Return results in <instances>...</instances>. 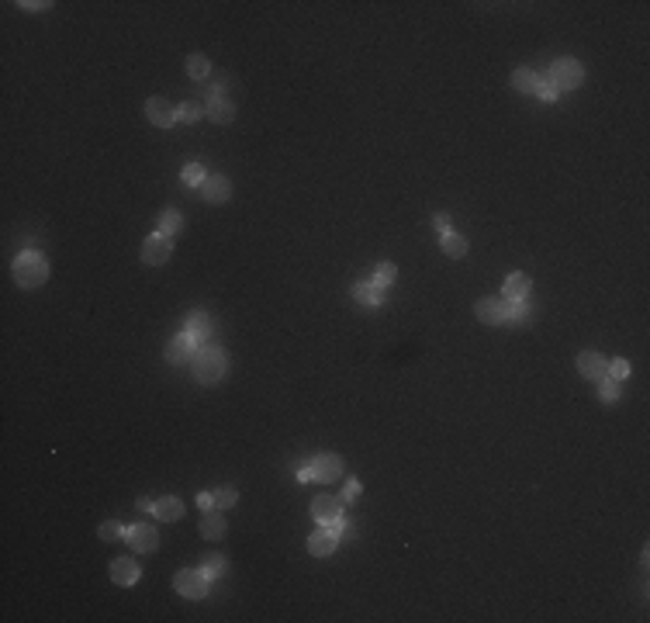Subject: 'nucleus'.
Segmentation results:
<instances>
[{
    "label": "nucleus",
    "mask_w": 650,
    "mask_h": 623,
    "mask_svg": "<svg viewBox=\"0 0 650 623\" xmlns=\"http://www.w3.org/2000/svg\"><path fill=\"white\" fill-rule=\"evenodd\" d=\"M606 377H612V381H623V377H630V360H612V364H606Z\"/></svg>",
    "instance_id": "30"
},
{
    "label": "nucleus",
    "mask_w": 650,
    "mask_h": 623,
    "mask_svg": "<svg viewBox=\"0 0 650 623\" xmlns=\"http://www.w3.org/2000/svg\"><path fill=\"white\" fill-rule=\"evenodd\" d=\"M170 253H173V243H170V236H162V232L149 236V239L142 243V260H146L149 267L166 263V260H170Z\"/></svg>",
    "instance_id": "11"
},
{
    "label": "nucleus",
    "mask_w": 650,
    "mask_h": 623,
    "mask_svg": "<svg viewBox=\"0 0 650 623\" xmlns=\"http://www.w3.org/2000/svg\"><path fill=\"white\" fill-rule=\"evenodd\" d=\"M225 530H229V527H225V516H222V512H211V509H208L201 516V537L218 540V537H225Z\"/></svg>",
    "instance_id": "19"
},
{
    "label": "nucleus",
    "mask_w": 650,
    "mask_h": 623,
    "mask_svg": "<svg viewBox=\"0 0 650 623\" xmlns=\"http://www.w3.org/2000/svg\"><path fill=\"white\" fill-rule=\"evenodd\" d=\"M526 294H529L526 274H509V277H505V301H523Z\"/></svg>",
    "instance_id": "21"
},
{
    "label": "nucleus",
    "mask_w": 650,
    "mask_h": 623,
    "mask_svg": "<svg viewBox=\"0 0 650 623\" xmlns=\"http://www.w3.org/2000/svg\"><path fill=\"white\" fill-rule=\"evenodd\" d=\"M14 277L21 288H39L42 281L49 277V260L42 253H21L14 260Z\"/></svg>",
    "instance_id": "2"
},
{
    "label": "nucleus",
    "mask_w": 650,
    "mask_h": 623,
    "mask_svg": "<svg viewBox=\"0 0 650 623\" xmlns=\"http://www.w3.org/2000/svg\"><path fill=\"white\" fill-rule=\"evenodd\" d=\"M353 298H357L364 308H374V305H381V301H384V291L374 288L370 281H360V284H353Z\"/></svg>",
    "instance_id": "20"
},
{
    "label": "nucleus",
    "mask_w": 650,
    "mask_h": 623,
    "mask_svg": "<svg viewBox=\"0 0 650 623\" xmlns=\"http://www.w3.org/2000/svg\"><path fill=\"white\" fill-rule=\"evenodd\" d=\"M184 332H191V336L204 346V339H211V332H215V322H211L204 312H191V315H187V329Z\"/></svg>",
    "instance_id": "16"
},
{
    "label": "nucleus",
    "mask_w": 650,
    "mask_h": 623,
    "mask_svg": "<svg viewBox=\"0 0 650 623\" xmlns=\"http://www.w3.org/2000/svg\"><path fill=\"white\" fill-rule=\"evenodd\" d=\"M547 80L554 83L557 90H574V87H581V80H585V70H581L578 59H557V63L550 66Z\"/></svg>",
    "instance_id": "5"
},
{
    "label": "nucleus",
    "mask_w": 650,
    "mask_h": 623,
    "mask_svg": "<svg viewBox=\"0 0 650 623\" xmlns=\"http://www.w3.org/2000/svg\"><path fill=\"white\" fill-rule=\"evenodd\" d=\"M599 395H602V402H616V398H619V381L602 377V381H599Z\"/></svg>",
    "instance_id": "31"
},
{
    "label": "nucleus",
    "mask_w": 650,
    "mask_h": 623,
    "mask_svg": "<svg viewBox=\"0 0 650 623\" xmlns=\"http://www.w3.org/2000/svg\"><path fill=\"white\" fill-rule=\"evenodd\" d=\"M236 498H239V492H236L232 485H225V489H218V492H215V505H218V509H225V505H236Z\"/></svg>",
    "instance_id": "33"
},
{
    "label": "nucleus",
    "mask_w": 650,
    "mask_h": 623,
    "mask_svg": "<svg viewBox=\"0 0 650 623\" xmlns=\"http://www.w3.org/2000/svg\"><path fill=\"white\" fill-rule=\"evenodd\" d=\"M180 229H184V218H180V211H177V208L162 211V215H160V232H162V236H170V239H173Z\"/></svg>",
    "instance_id": "22"
},
{
    "label": "nucleus",
    "mask_w": 650,
    "mask_h": 623,
    "mask_svg": "<svg viewBox=\"0 0 650 623\" xmlns=\"http://www.w3.org/2000/svg\"><path fill=\"white\" fill-rule=\"evenodd\" d=\"M153 512L160 516L162 523H173V520H180V516H184V502H180L177 496H162L160 502L153 505Z\"/></svg>",
    "instance_id": "18"
},
{
    "label": "nucleus",
    "mask_w": 650,
    "mask_h": 623,
    "mask_svg": "<svg viewBox=\"0 0 650 623\" xmlns=\"http://www.w3.org/2000/svg\"><path fill=\"white\" fill-rule=\"evenodd\" d=\"M139 579H142L139 561H132V558H118V561H111V581H118V585H135Z\"/></svg>",
    "instance_id": "15"
},
{
    "label": "nucleus",
    "mask_w": 650,
    "mask_h": 623,
    "mask_svg": "<svg viewBox=\"0 0 650 623\" xmlns=\"http://www.w3.org/2000/svg\"><path fill=\"white\" fill-rule=\"evenodd\" d=\"M173 589L180 596H187V599H204L208 596V575L204 572H177Z\"/></svg>",
    "instance_id": "9"
},
{
    "label": "nucleus",
    "mask_w": 650,
    "mask_h": 623,
    "mask_svg": "<svg viewBox=\"0 0 650 623\" xmlns=\"http://www.w3.org/2000/svg\"><path fill=\"white\" fill-rule=\"evenodd\" d=\"M395 277H398L395 263H381V267L374 270V281H370V284H374V288H381V291H384L388 284H395Z\"/></svg>",
    "instance_id": "25"
},
{
    "label": "nucleus",
    "mask_w": 650,
    "mask_h": 623,
    "mask_svg": "<svg viewBox=\"0 0 650 623\" xmlns=\"http://www.w3.org/2000/svg\"><path fill=\"white\" fill-rule=\"evenodd\" d=\"M298 482H312V467H308V464L298 471Z\"/></svg>",
    "instance_id": "38"
},
{
    "label": "nucleus",
    "mask_w": 650,
    "mask_h": 623,
    "mask_svg": "<svg viewBox=\"0 0 650 623\" xmlns=\"http://www.w3.org/2000/svg\"><path fill=\"white\" fill-rule=\"evenodd\" d=\"M578 371H581V377H588V381H602V377H606V360H602V353H595V350L578 353Z\"/></svg>",
    "instance_id": "14"
},
{
    "label": "nucleus",
    "mask_w": 650,
    "mask_h": 623,
    "mask_svg": "<svg viewBox=\"0 0 650 623\" xmlns=\"http://www.w3.org/2000/svg\"><path fill=\"white\" fill-rule=\"evenodd\" d=\"M146 118L153 125H160V128H170V125L177 122V108L166 97H149L146 101Z\"/></svg>",
    "instance_id": "13"
},
{
    "label": "nucleus",
    "mask_w": 650,
    "mask_h": 623,
    "mask_svg": "<svg viewBox=\"0 0 650 623\" xmlns=\"http://www.w3.org/2000/svg\"><path fill=\"white\" fill-rule=\"evenodd\" d=\"M443 253H447V256H464V253H467V239L457 236V232H447V236H443Z\"/></svg>",
    "instance_id": "26"
},
{
    "label": "nucleus",
    "mask_w": 650,
    "mask_h": 623,
    "mask_svg": "<svg viewBox=\"0 0 650 623\" xmlns=\"http://www.w3.org/2000/svg\"><path fill=\"white\" fill-rule=\"evenodd\" d=\"M516 305L519 301H505V298H481L478 301V319L485 322V326H498V322H512V315H516Z\"/></svg>",
    "instance_id": "4"
},
{
    "label": "nucleus",
    "mask_w": 650,
    "mask_h": 623,
    "mask_svg": "<svg viewBox=\"0 0 650 623\" xmlns=\"http://www.w3.org/2000/svg\"><path fill=\"white\" fill-rule=\"evenodd\" d=\"M198 346H201V343H198L191 332H180L177 339L166 343V360H170V364H187V360H194Z\"/></svg>",
    "instance_id": "10"
},
{
    "label": "nucleus",
    "mask_w": 650,
    "mask_h": 623,
    "mask_svg": "<svg viewBox=\"0 0 650 623\" xmlns=\"http://www.w3.org/2000/svg\"><path fill=\"white\" fill-rule=\"evenodd\" d=\"M312 516H315V523H319V527L332 530V534H343V498L319 496L315 502H312Z\"/></svg>",
    "instance_id": "3"
},
{
    "label": "nucleus",
    "mask_w": 650,
    "mask_h": 623,
    "mask_svg": "<svg viewBox=\"0 0 650 623\" xmlns=\"http://www.w3.org/2000/svg\"><path fill=\"white\" fill-rule=\"evenodd\" d=\"M180 177H184V184H191V187H201L204 180H208V170H204L201 163H187Z\"/></svg>",
    "instance_id": "27"
},
{
    "label": "nucleus",
    "mask_w": 650,
    "mask_h": 623,
    "mask_svg": "<svg viewBox=\"0 0 650 623\" xmlns=\"http://www.w3.org/2000/svg\"><path fill=\"white\" fill-rule=\"evenodd\" d=\"M194 377L201 381V384H215V381H222L225 377V367H229V360H225V353L218 350V346H211V343H204V346H198V353H194Z\"/></svg>",
    "instance_id": "1"
},
{
    "label": "nucleus",
    "mask_w": 650,
    "mask_h": 623,
    "mask_svg": "<svg viewBox=\"0 0 650 623\" xmlns=\"http://www.w3.org/2000/svg\"><path fill=\"white\" fill-rule=\"evenodd\" d=\"M512 87H516V90H523V94H536L540 77H536L533 70H516V73H512Z\"/></svg>",
    "instance_id": "23"
},
{
    "label": "nucleus",
    "mask_w": 650,
    "mask_h": 623,
    "mask_svg": "<svg viewBox=\"0 0 650 623\" xmlns=\"http://www.w3.org/2000/svg\"><path fill=\"white\" fill-rule=\"evenodd\" d=\"M308 467H312V482H336V478H343V460L336 454H319L308 460Z\"/></svg>",
    "instance_id": "8"
},
{
    "label": "nucleus",
    "mask_w": 650,
    "mask_h": 623,
    "mask_svg": "<svg viewBox=\"0 0 650 623\" xmlns=\"http://www.w3.org/2000/svg\"><path fill=\"white\" fill-rule=\"evenodd\" d=\"M125 540L132 543V550L149 554V550L160 547V530H156L153 523H139V527H128V530H125Z\"/></svg>",
    "instance_id": "7"
},
{
    "label": "nucleus",
    "mask_w": 650,
    "mask_h": 623,
    "mask_svg": "<svg viewBox=\"0 0 650 623\" xmlns=\"http://www.w3.org/2000/svg\"><path fill=\"white\" fill-rule=\"evenodd\" d=\"M222 83L225 80H218L211 90H208V97H204V108H208V115L215 118V122H222V125H229L232 122V115H236V104L222 94Z\"/></svg>",
    "instance_id": "6"
},
{
    "label": "nucleus",
    "mask_w": 650,
    "mask_h": 623,
    "mask_svg": "<svg viewBox=\"0 0 650 623\" xmlns=\"http://www.w3.org/2000/svg\"><path fill=\"white\" fill-rule=\"evenodd\" d=\"M187 73H191L194 80H204V77L211 73V63H208V56H201V52L187 56Z\"/></svg>",
    "instance_id": "24"
},
{
    "label": "nucleus",
    "mask_w": 650,
    "mask_h": 623,
    "mask_svg": "<svg viewBox=\"0 0 650 623\" xmlns=\"http://www.w3.org/2000/svg\"><path fill=\"white\" fill-rule=\"evenodd\" d=\"M360 496V482H346V492H343V502L346 498H357Z\"/></svg>",
    "instance_id": "36"
},
{
    "label": "nucleus",
    "mask_w": 650,
    "mask_h": 623,
    "mask_svg": "<svg viewBox=\"0 0 650 623\" xmlns=\"http://www.w3.org/2000/svg\"><path fill=\"white\" fill-rule=\"evenodd\" d=\"M198 505H201L204 512H208V509H215V496H211V492H201V496H198Z\"/></svg>",
    "instance_id": "37"
},
{
    "label": "nucleus",
    "mask_w": 650,
    "mask_h": 623,
    "mask_svg": "<svg viewBox=\"0 0 650 623\" xmlns=\"http://www.w3.org/2000/svg\"><path fill=\"white\" fill-rule=\"evenodd\" d=\"M198 191H201L204 201H211V205H225V201H229V194H232V184H229V177H222V173H208V180H204Z\"/></svg>",
    "instance_id": "12"
},
{
    "label": "nucleus",
    "mask_w": 650,
    "mask_h": 623,
    "mask_svg": "<svg viewBox=\"0 0 650 623\" xmlns=\"http://www.w3.org/2000/svg\"><path fill=\"white\" fill-rule=\"evenodd\" d=\"M201 115V104L198 101H184L180 108H177V122H194Z\"/></svg>",
    "instance_id": "29"
},
{
    "label": "nucleus",
    "mask_w": 650,
    "mask_h": 623,
    "mask_svg": "<svg viewBox=\"0 0 650 623\" xmlns=\"http://www.w3.org/2000/svg\"><path fill=\"white\" fill-rule=\"evenodd\" d=\"M336 540H339V534H332V530H319V534H312V540H308V550L315 554V558H329L332 550H336Z\"/></svg>",
    "instance_id": "17"
},
{
    "label": "nucleus",
    "mask_w": 650,
    "mask_h": 623,
    "mask_svg": "<svg viewBox=\"0 0 650 623\" xmlns=\"http://www.w3.org/2000/svg\"><path fill=\"white\" fill-rule=\"evenodd\" d=\"M101 540H118V537H125V527L118 523V520H108V523H101Z\"/></svg>",
    "instance_id": "32"
},
{
    "label": "nucleus",
    "mask_w": 650,
    "mask_h": 623,
    "mask_svg": "<svg viewBox=\"0 0 650 623\" xmlns=\"http://www.w3.org/2000/svg\"><path fill=\"white\" fill-rule=\"evenodd\" d=\"M433 229H436L440 236H447V232H450V215H443V211H440V215L433 218Z\"/></svg>",
    "instance_id": "35"
},
{
    "label": "nucleus",
    "mask_w": 650,
    "mask_h": 623,
    "mask_svg": "<svg viewBox=\"0 0 650 623\" xmlns=\"http://www.w3.org/2000/svg\"><path fill=\"white\" fill-rule=\"evenodd\" d=\"M557 94H561V90H557L550 80H540V87H536V97H543V101H557Z\"/></svg>",
    "instance_id": "34"
},
{
    "label": "nucleus",
    "mask_w": 650,
    "mask_h": 623,
    "mask_svg": "<svg viewBox=\"0 0 650 623\" xmlns=\"http://www.w3.org/2000/svg\"><path fill=\"white\" fill-rule=\"evenodd\" d=\"M204 565H201V572L211 579V575H222V568H225V558H218V554H204L201 558Z\"/></svg>",
    "instance_id": "28"
}]
</instances>
